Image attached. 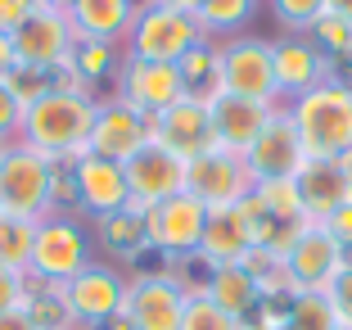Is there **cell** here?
Returning <instances> with one entry per match:
<instances>
[{"label":"cell","mask_w":352,"mask_h":330,"mask_svg":"<svg viewBox=\"0 0 352 330\" xmlns=\"http://www.w3.org/2000/svg\"><path fill=\"white\" fill-rule=\"evenodd\" d=\"M95 109H100V100L82 82H73V72H54V86L41 100L28 104L19 141L32 145L36 154L54 158V163H73V158L86 154Z\"/></svg>","instance_id":"cell-1"},{"label":"cell","mask_w":352,"mask_h":330,"mask_svg":"<svg viewBox=\"0 0 352 330\" xmlns=\"http://www.w3.org/2000/svg\"><path fill=\"white\" fill-rule=\"evenodd\" d=\"M302 136L307 158H343L352 149V86L325 77L307 95L285 104Z\"/></svg>","instance_id":"cell-2"},{"label":"cell","mask_w":352,"mask_h":330,"mask_svg":"<svg viewBox=\"0 0 352 330\" xmlns=\"http://www.w3.org/2000/svg\"><path fill=\"white\" fill-rule=\"evenodd\" d=\"M54 181H59L54 158L36 154L23 141L0 145V213L41 222L45 213H54Z\"/></svg>","instance_id":"cell-3"},{"label":"cell","mask_w":352,"mask_h":330,"mask_svg":"<svg viewBox=\"0 0 352 330\" xmlns=\"http://www.w3.org/2000/svg\"><path fill=\"white\" fill-rule=\"evenodd\" d=\"M95 262V245L86 236L82 217L73 213H45L36 222V240H32V280L41 285H68L77 271Z\"/></svg>","instance_id":"cell-4"},{"label":"cell","mask_w":352,"mask_h":330,"mask_svg":"<svg viewBox=\"0 0 352 330\" xmlns=\"http://www.w3.org/2000/svg\"><path fill=\"white\" fill-rule=\"evenodd\" d=\"M199 41H208V32L199 28L195 14H176L154 5V0H140L122 50L131 59H149V63H181Z\"/></svg>","instance_id":"cell-5"},{"label":"cell","mask_w":352,"mask_h":330,"mask_svg":"<svg viewBox=\"0 0 352 330\" xmlns=\"http://www.w3.org/2000/svg\"><path fill=\"white\" fill-rule=\"evenodd\" d=\"M285 280H289V294H325L334 285L343 267H348V249L321 227V222H307L298 231L285 254Z\"/></svg>","instance_id":"cell-6"},{"label":"cell","mask_w":352,"mask_h":330,"mask_svg":"<svg viewBox=\"0 0 352 330\" xmlns=\"http://www.w3.org/2000/svg\"><path fill=\"white\" fill-rule=\"evenodd\" d=\"M217 82L226 95L280 104L276 68H271V41H262V37H230L217 50Z\"/></svg>","instance_id":"cell-7"},{"label":"cell","mask_w":352,"mask_h":330,"mask_svg":"<svg viewBox=\"0 0 352 330\" xmlns=\"http://www.w3.org/2000/svg\"><path fill=\"white\" fill-rule=\"evenodd\" d=\"M149 136H154L163 149H172L176 158H186V163L221 149L217 127H212V104L199 100V95H181L172 109L149 118Z\"/></svg>","instance_id":"cell-8"},{"label":"cell","mask_w":352,"mask_h":330,"mask_svg":"<svg viewBox=\"0 0 352 330\" xmlns=\"http://www.w3.org/2000/svg\"><path fill=\"white\" fill-rule=\"evenodd\" d=\"M204 227H208V208L190 190L163 199L145 213V240L163 258H195L199 245H204Z\"/></svg>","instance_id":"cell-9"},{"label":"cell","mask_w":352,"mask_h":330,"mask_svg":"<svg viewBox=\"0 0 352 330\" xmlns=\"http://www.w3.org/2000/svg\"><path fill=\"white\" fill-rule=\"evenodd\" d=\"M10 41H14V59H19V68H36V72H50V77H54V72H63L68 59H73L77 32H73V23H68V14L36 5V14L14 32Z\"/></svg>","instance_id":"cell-10"},{"label":"cell","mask_w":352,"mask_h":330,"mask_svg":"<svg viewBox=\"0 0 352 330\" xmlns=\"http://www.w3.org/2000/svg\"><path fill=\"white\" fill-rule=\"evenodd\" d=\"M126 285H131V280H126L113 262L95 258L86 271H77V276L63 285V299H68V312H73V321L82 330H100L104 321L122 317Z\"/></svg>","instance_id":"cell-11"},{"label":"cell","mask_w":352,"mask_h":330,"mask_svg":"<svg viewBox=\"0 0 352 330\" xmlns=\"http://www.w3.org/2000/svg\"><path fill=\"white\" fill-rule=\"evenodd\" d=\"M253 186H258V176L249 172V158L235 154V149H212V154L195 158L186 172V190L208 213L212 208H235Z\"/></svg>","instance_id":"cell-12"},{"label":"cell","mask_w":352,"mask_h":330,"mask_svg":"<svg viewBox=\"0 0 352 330\" xmlns=\"http://www.w3.org/2000/svg\"><path fill=\"white\" fill-rule=\"evenodd\" d=\"M122 167H126V190H131V213H140V217L154 204L181 195V190H186V172H190L186 158H176L172 149H163L158 141H149L145 149L135 158H126Z\"/></svg>","instance_id":"cell-13"},{"label":"cell","mask_w":352,"mask_h":330,"mask_svg":"<svg viewBox=\"0 0 352 330\" xmlns=\"http://www.w3.org/2000/svg\"><path fill=\"white\" fill-rule=\"evenodd\" d=\"M186 294L190 289L181 285L167 271H149V276H135L126 285V303L122 317L131 330H181V312H186Z\"/></svg>","instance_id":"cell-14"},{"label":"cell","mask_w":352,"mask_h":330,"mask_svg":"<svg viewBox=\"0 0 352 330\" xmlns=\"http://www.w3.org/2000/svg\"><path fill=\"white\" fill-rule=\"evenodd\" d=\"M113 82H118V100L131 104L135 114L145 118H158L186 95V77H181L176 63H149V59H131V54L122 59Z\"/></svg>","instance_id":"cell-15"},{"label":"cell","mask_w":352,"mask_h":330,"mask_svg":"<svg viewBox=\"0 0 352 330\" xmlns=\"http://www.w3.org/2000/svg\"><path fill=\"white\" fill-rule=\"evenodd\" d=\"M244 158H249V172L258 176V181H289V176H298L302 167H307L302 136H298V127H294L285 104L271 114V123L262 127V136L249 145Z\"/></svg>","instance_id":"cell-16"},{"label":"cell","mask_w":352,"mask_h":330,"mask_svg":"<svg viewBox=\"0 0 352 330\" xmlns=\"http://www.w3.org/2000/svg\"><path fill=\"white\" fill-rule=\"evenodd\" d=\"M149 141H154L149 136V118L135 114L131 104H122L113 95V100H100V109H95V127H91V141H86V154L109 158V163H126Z\"/></svg>","instance_id":"cell-17"},{"label":"cell","mask_w":352,"mask_h":330,"mask_svg":"<svg viewBox=\"0 0 352 330\" xmlns=\"http://www.w3.org/2000/svg\"><path fill=\"white\" fill-rule=\"evenodd\" d=\"M68 176H73V190H77V208L91 213L95 222L131 208V190H126V167L122 163L82 154V158L68 163Z\"/></svg>","instance_id":"cell-18"},{"label":"cell","mask_w":352,"mask_h":330,"mask_svg":"<svg viewBox=\"0 0 352 330\" xmlns=\"http://www.w3.org/2000/svg\"><path fill=\"white\" fill-rule=\"evenodd\" d=\"M271 68H276V91L280 100H298L311 86H321L330 77V59H325L311 37H280L271 41Z\"/></svg>","instance_id":"cell-19"},{"label":"cell","mask_w":352,"mask_h":330,"mask_svg":"<svg viewBox=\"0 0 352 330\" xmlns=\"http://www.w3.org/2000/svg\"><path fill=\"white\" fill-rule=\"evenodd\" d=\"M212 127H217V141L221 149H235V154H249V145L262 136V127L271 123L280 104H267V100H244V95H212Z\"/></svg>","instance_id":"cell-20"},{"label":"cell","mask_w":352,"mask_h":330,"mask_svg":"<svg viewBox=\"0 0 352 330\" xmlns=\"http://www.w3.org/2000/svg\"><path fill=\"white\" fill-rule=\"evenodd\" d=\"M140 0H77L68 10L77 41H104V45H126V32L135 23Z\"/></svg>","instance_id":"cell-21"},{"label":"cell","mask_w":352,"mask_h":330,"mask_svg":"<svg viewBox=\"0 0 352 330\" xmlns=\"http://www.w3.org/2000/svg\"><path fill=\"white\" fill-rule=\"evenodd\" d=\"M199 289H204L226 317H235L239 326H249V317H258L262 303H267L262 285L253 280V271L244 267V262H235V267H208V276H204Z\"/></svg>","instance_id":"cell-22"},{"label":"cell","mask_w":352,"mask_h":330,"mask_svg":"<svg viewBox=\"0 0 352 330\" xmlns=\"http://www.w3.org/2000/svg\"><path fill=\"white\" fill-rule=\"evenodd\" d=\"M253 249L258 245H253L239 208H212L204 227V245H199L195 258H204L208 267H235V262H249Z\"/></svg>","instance_id":"cell-23"},{"label":"cell","mask_w":352,"mask_h":330,"mask_svg":"<svg viewBox=\"0 0 352 330\" xmlns=\"http://www.w3.org/2000/svg\"><path fill=\"white\" fill-rule=\"evenodd\" d=\"M294 181H298L307 222H325L339 204H348V199H352V181L343 176L339 158H307V167H302Z\"/></svg>","instance_id":"cell-24"},{"label":"cell","mask_w":352,"mask_h":330,"mask_svg":"<svg viewBox=\"0 0 352 330\" xmlns=\"http://www.w3.org/2000/svg\"><path fill=\"white\" fill-rule=\"evenodd\" d=\"M100 245H104V254H113V258H122V262L140 258V254L149 249V240H145V217L131 213V208H122V213H113V217H104V222H100Z\"/></svg>","instance_id":"cell-25"},{"label":"cell","mask_w":352,"mask_h":330,"mask_svg":"<svg viewBox=\"0 0 352 330\" xmlns=\"http://www.w3.org/2000/svg\"><path fill=\"white\" fill-rule=\"evenodd\" d=\"M122 59H126V50H122V45L77 41V45H73V59H68V68H63V72H73V82L91 86V82H100V77H118Z\"/></svg>","instance_id":"cell-26"},{"label":"cell","mask_w":352,"mask_h":330,"mask_svg":"<svg viewBox=\"0 0 352 330\" xmlns=\"http://www.w3.org/2000/svg\"><path fill=\"white\" fill-rule=\"evenodd\" d=\"M253 199L267 208L271 222L280 227H307V208H302V195H298V181H258L253 186Z\"/></svg>","instance_id":"cell-27"},{"label":"cell","mask_w":352,"mask_h":330,"mask_svg":"<svg viewBox=\"0 0 352 330\" xmlns=\"http://www.w3.org/2000/svg\"><path fill=\"white\" fill-rule=\"evenodd\" d=\"M32 240H36V222L32 217L0 213V267L32 276Z\"/></svg>","instance_id":"cell-28"},{"label":"cell","mask_w":352,"mask_h":330,"mask_svg":"<svg viewBox=\"0 0 352 330\" xmlns=\"http://www.w3.org/2000/svg\"><path fill=\"white\" fill-rule=\"evenodd\" d=\"M181 68V77H186V95H199V100H212V95H221V82H217V50H212V41H199L195 50L186 54V59L176 63Z\"/></svg>","instance_id":"cell-29"},{"label":"cell","mask_w":352,"mask_h":330,"mask_svg":"<svg viewBox=\"0 0 352 330\" xmlns=\"http://www.w3.org/2000/svg\"><path fill=\"white\" fill-rule=\"evenodd\" d=\"M28 312H32V321H36V330H73L77 326L73 312H68V299H63V285H41V280H32Z\"/></svg>","instance_id":"cell-30"},{"label":"cell","mask_w":352,"mask_h":330,"mask_svg":"<svg viewBox=\"0 0 352 330\" xmlns=\"http://www.w3.org/2000/svg\"><path fill=\"white\" fill-rule=\"evenodd\" d=\"M258 14V0H204L199 5V28L212 37V32H239L249 28V19Z\"/></svg>","instance_id":"cell-31"},{"label":"cell","mask_w":352,"mask_h":330,"mask_svg":"<svg viewBox=\"0 0 352 330\" xmlns=\"http://www.w3.org/2000/svg\"><path fill=\"white\" fill-rule=\"evenodd\" d=\"M285 330H339V317L325 294H289Z\"/></svg>","instance_id":"cell-32"},{"label":"cell","mask_w":352,"mask_h":330,"mask_svg":"<svg viewBox=\"0 0 352 330\" xmlns=\"http://www.w3.org/2000/svg\"><path fill=\"white\" fill-rule=\"evenodd\" d=\"M307 37H311V45H316L325 59H352V23L339 19V14L325 10L321 19L307 28Z\"/></svg>","instance_id":"cell-33"},{"label":"cell","mask_w":352,"mask_h":330,"mask_svg":"<svg viewBox=\"0 0 352 330\" xmlns=\"http://www.w3.org/2000/svg\"><path fill=\"white\" fill-rule=\"evenodd\" d=\"M181 330H244L235 317L217 308L204 289H190L186 294V312H181Z\"/></svg>","instance_id":"cell-34"},{"label":"cell","mask_w":352,"mask_h":330,"mask_svg":"<svg viewBox=\"0 0 352 330\" xmlns=\"http://www.w3.org/2000/svg\"><path fill=\"white\" fill-rule=\"evenodd\" d=\"M267 5L276 14V23H285L294 37H307V28L325 14V0H267Z\"/></svg>","instance_id":"cell-35"},{"label":"cell","mask_w":352,"mask_h":330,"mask_svg":"<svg viewBox=\"0 0 352 330\" xmlns=\"http://www.w3.org/2000/svg\"><path fill=\"white\" fill-rule=\"evenodd\" d=\"M23 114H28V104L0 82V145H14L23 136Z\"/></svg>","instance_id":"cell-36"},{"label":"cell","mask_w":352,"mask_h":330,"mask_svg":"<svg viewBox=\"0 0 352 330\" xmlns=\"http://www.w3.org/2000/svg\"><path fill=\"white\" fill-rule=\"evenodd\" d=\"M5 86H10L23 104H32V100H41V95L54 86V77L50 72H36V68H14L10 77H5Z\"/></svg>","instance_id":"cell-37"},{"label":"cell","mask_w":352,"mask_h":330,"mask_svg":"<svg viewBox=\"0 0 352 330\" xmlns=\"http://www.w3.org/2000/svg\"><path fill=\"white\" fill-rule=\"evenodd\" d=\"M28 294H32V276H23V271H10V267H0V312L28 308Z\"/></svg>","instance_id":"cell-38"},{"label":"cell","mask_w":352,"mask_h":330,"mask_svg":"<svg viewBox=\"0 0 352 330\" xmlns=\"http://www.w3.org/2000/svg\"><path fill=\"white\" fill-rule=\"evenodd\" d=\"M325 299H330V308H334V317H339V326H348L352 330V262L334 276V285L325 289Z\"/></svg>","instance_id":"cell-39"},{"label":"cell","mask_w":352,"mask_h":330,"mask_svg":"<svg viewBox=\"0 0 352 330\" xmlns=\"http://www.w3.org/2000/svg\"><path fill=\"white\" fill-rule=\"evenodd\" d=\"M32 14H36V0H0V32L14 37Z\"/></svg>","instance_id":"cell-40"},{"label":"cell","mask_w":352,"mask_h":330,"mask_svg":"<svg viewBox=\"0 0 352 330\" xmlns=\"http://www.w3.org/2000/svg\"><path fill=\"white\" fill-rule=\"evenodd\" d=\"M321 227L330 231V236H334V240H339V245L352 254V199H348V204H339V208H334V213L325 217Z\"/></svg>","instance_id":"cell-41"},{"label":"cell","mask_w":352,"mask_h":330,"mask_svg":"<svg viewBox=\"0 0 352 330\" xmlns=\"http://www.w3.org/2000/svg\"><path fill=\"white\" fill-rule=\"evenodd\" d=\"M0 330H36L28 308H14V312H0Z\"/></svg>","instance_id":"cell-42"},{"label":"cell","mask_w":352,"mask_h":330,"mask_svg":"<svg viewBox=\"0 0 352 330\" xmlns=\"http://www.w3.org/2000/svg\"><path fill=\"white\" fill-rule=\"evenodd\" d=\"M14 68H19V59H14V41L5 37V32H0V82H5Z\"/></svg>","instance_id":"cell-43"},{"label":"cell","mask_w":352,"mask_h":330,"mask_svg":"<svg viewBox=\"0 0 352 330\" xmlns=\"http://www.w3.org/2000/svg\"><path fill=\"white\" fill-rule=\"evenodd\" d=\"M154 5H163V10H176V14H199V5H204V0H154Z\"/></svg>","instance_id":"cell-44"},{"label":"cell","mask_w":352,"mask_h":330,"mask_svg":"<svg viewBox=\"0 0 352 330\" xmlns=\"http://www.w3.org/2000/svg\"><path fill=\"white\" fill-rule=\"evenodd\" d=\"M325 10H330V14H339V19H348V23H352V0H325Z\"/></svg>","instance_id":"cell-45"},{"label":"cell","mask_w":352,"mask_h":330,"mask_svg":"<svg viewBox=\"0 0 352 330\" xmlns=\"http://www.w3.org/2000/svg\"><path fill=\"white\" fill-rule=\"evenodd\" d=\"M36 5H45V10H59V14H68L77 5V0H36Z\"/></svg>","instance_id":"cell-46"},{"label":"cell","mask_w":352,"mask_h":330,"mask_svg":"<svg viewBox=\"0 0 352 330\" xmlns=\"http://www.w3.org/2000/svg\"><path fill=\"white\" fill-rule=\"evenodd\" d=\"M339 330H348V326H339Z\"/></svg>","instance_id":"cell-47"},{"label":"cell","mask_w":352,"mask_h":330,"mask_svg":"<svg viewBox=\"0 0 352 330\" xmlns=\"http://www.w3.org/2000/svg\"><path fill=\"white\" fill-rule=\"evenodd\" d=\"M73 330H77V326H73Z\"/></svg>","instance_id":"cell-48"}]
</instances>
